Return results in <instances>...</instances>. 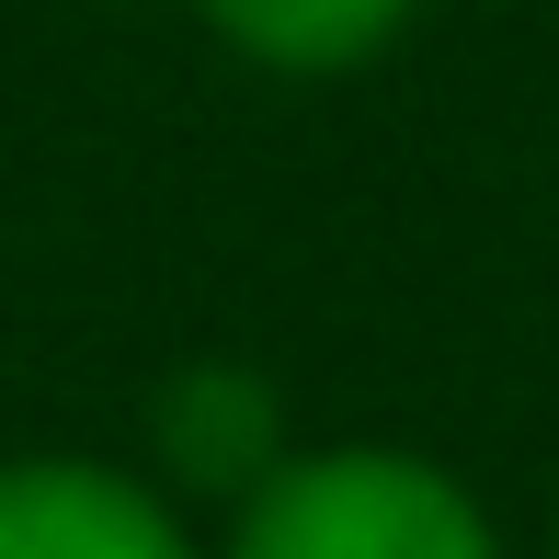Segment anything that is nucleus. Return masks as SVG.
I'll list each match as a JSON object with an SVG mask.
<instances>
[{
	"mask_svg": "<svg viewBox=\"0 0 559 559\" xmlns=\"http://www.w3.org/2000/svg\"><path fill=\"white\" fill-rule=\"evenodd\" d=\"M228 559H502L491 514L412 445L286 456L228 525Z\"/></svg>",
	"mask_w": 559,
	"mask_h": 559,
	"instance_id": "1",
	"label": "nucleus"
},
{
	"mask_svg": "<svg viewBox=\"0 0 559 559\" xmlns=\"http://www.w3.org/2000/svg\"><path fill=\"white\" fill-rule=\"evenodd\" d=\"M0 559H206L171 491L92 456H12L0 468Z\"/></svg>",
	"mask_w": 559,
	"mask_h": 559,
	"instance_id": "2",
	"label": "nucleus"
},
{
	"mask_svg": "<svg viewBox=\"0 0 559 559\" xmlns=\"http://www.w3.org/2000/svg\"><path fill=\"white\" fill-rule=\"evenodd\" d=\"M148 456H160L171 491L251 502L297 445H286V400H274V377H263V366H228V354H206V366L160 377V400H148Z\"/></svg>",
	"mask_w": 559,
	"mask_h": 559,
	"instance_id": "3",
	"label": "nucleus"
},
{
	"mask_svg": "<svg viewBox=\"0 0 559 559\" xmlns=\"http://www.w3.org/2000/svg\"><path fill=\"white\" fill-rule=\"evenodd\" d=\"M251 69H286V81H332L366 69L377 46L412 23V0H194Z\"/></svg>",
	"mask_w": 559,
	"mask_h": 559,
	"instance_id": "4",
	"label": "nucleus"
}]
</instances>
